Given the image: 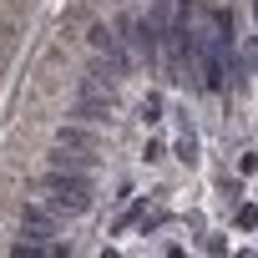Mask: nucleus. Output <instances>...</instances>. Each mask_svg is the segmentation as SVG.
I'll use <instances>...</instances> for the list:
<instances>
[{
    "label": "nucleus",
    "mask_w": 258,
    "mask_h": 258,
    "mask_svg": "<svg viewBox=\"0 0 258 258\" xmlns=\"http://www.w3.org/2000/svg\"><path fill=\"white\" fill-rule=\"evenodd\" d=\"M86 36H91V51H96V56H106L116 71H126V66H132V56H126V46H121L116 26H91Z\"/></svg>",
    "instance_id": "3"
},
{
    "label": "nucleus",
    "mask_w": 258,
    "mask_h": 258,
    "mask_svg": "<svg viewBox=\"0 0 258 258\" xmlns=\"http://www.w3.org/2000/svg\"><path fill=\"white\" fill-rule=\"evenodd\" d=\"M238 172H258V152H243L238 157Z\"/></svg>",
    "instance_id": "9"
},
{
    "label": "nucleus",
    "mask_w": 258,
    "mask_h": 258,
    "mask_svg": "<svg viewBox=\"0 0 258 258\" xmlns=\"http://www.w3.org/2000/svg\"><path fill=\"white\" fill-rule=\"evenodd\" d=\"M177 162H198V126L187 121V111H182V137H177Z\"/></svg>",
    "instance_id": "5"
},
{
    "label": "nucleus",
    "mask_w": 258,
    "mask_h": 258,
    "mask_svg": "<svg viewBox=\"0 0 258 258\" xmlns=\"http://www.w3.org/2000/svg\"><path fill=\"white\" fill-rule=\"evenodd\" d=\"M106 111H111V96H91V91H81V96H76V106H71V116H76V121H101Z\"/></svg>",
    "instance_id": "4"
},
{
    "label": "nucleus",
    "mask_w": 258,
    "mask_h": 258,
    "mask_svg": "<svg viewBox=\"0 0 258 258\" xmlns=\"http://www.w3.org/2000/svg\"><path fill=\"white\" fill-rule=\"evenodd\" d=\"M238 228H258V203H243L238 208Z\"/></svg>",
    "instance_id": "8"
},
{
    "label": "nucleus",
    "mask_w": 258,
    "mask_h": 258,
    "mask_svg": "<svg viewBox=\"0 0 258 258\" xmlns=\"http://www.w3.org/2000/svg\"><path fill=\"white\" fill-rule=\"evenodd\" d=\"M142 121H162V96H157V91L142 101Z\"/></svg>",
    "instance_id": "7"
},
{
    "label": "nucleus",
    "mask_w": 258,
    "mask_h": 258,
    "mask_svg": "<svg viewBox=\"0 0 258 258\" xmlns=\"http://www.w3.org/2000/svg\"><path fill=\"white\" fill-rule=\"evenodd\" d=\"M41 187L51 192L46 203H51L56 218H86L91 213V177L86 172H76V167H46Z\"/></svg>",
    "instance_id": "1"
},
{
    "label": "nucleus",
    "mask_w": 258,
    "mask_h": 258,
    "mask_svg": "<svg viewBox=\"0 0 258 258\" xmlns=\"http://www.w3.org/2000/svg\"><path fill=\"white\" fill-rule=\"evenodd\" d=\"M56 142H61V147H91V137L81 132V121H71V126H61V132H56Z\"/></svg>",
    "instance_id": "6"
},
{
    "label": "nucleus",
    "mask_w": 258,
    "mask_h": 258,
    "mask_svg": "<svg viewBox=\"0 0 258 258\" xmlns=\"http://www.w3.org/2000/svg\"><path fill=\"white\" fill-rule=\"evenodd\" d=\"M116 31H126V46H132L147 66L157 61V41H162V26H157V21H147V16H121Z\"/></svg>",
    "instance_id": "2"
}]
</instances>
